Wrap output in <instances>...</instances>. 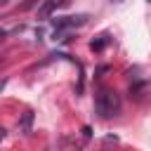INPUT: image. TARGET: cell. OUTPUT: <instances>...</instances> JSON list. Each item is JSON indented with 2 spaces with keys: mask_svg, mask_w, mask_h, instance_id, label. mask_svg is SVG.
<instances>
[{
  "mask_svg": "<svg viewBox=\"0 0 151 151\" xmlns=\"http://www.w3.org/2000/svg\"><path fill=\"white\" fill-rule=\"evenodd\" d=\"M94 109H97V113H99L101 118L116 116V113L120 111V97H118V92L101 87V90L97 92V97H94Z\"/></svg>",
  "mask_w": 151,
  "mask_h": 151,
  "instance_id": "obj_1",
  "label": "cell"
},
{
  "mask_svg": "<svg viewBox=\"0 0 151 151\" xmlns=\"http://www.w3.org/2000/svg\"><path fill=\"white\" fill-rule=\"evenodd\" d=\"M87 21V14H76V17H59V19H54L52 21V26H54V35H59L61 31H66V28H78V26H83Z\"/></svg>",
  "mask_w": 151,
  "mask_h": 151,
  "instance_id": "obj_2",
  "label": "cell"
},
{
  "mask_svg": "<svg viewBox=\"0 0 151 151\" xmlns=\"http://www.w3.org/2000/svg\"><path fill=\"white\" fill-rule=\"evenodd\" d=\"M71 0H42L40 2V7H38V17L40 19H47L52 12H57L59 7H66Z\"/></svg>",
  "mask_w": 151,
  "mask_h": 151,
  "instance_id": "obj_3",
  "label": "cell"
},
{
  "mask_svg": "<svg viewBox=\"0 0 151 151\" xmlns=\"http://www.w3.org/2000/svg\"><path fill=\"white\" fill-rule=\"evenodd\" d=\"M31 123H33V111H26L24 118L19 120V130H21L24 134H28V132H31Z\"/></svg>",
  "mask_w": 151,
  "mask_h": 151,
  "instance_id": "obj_4",
  "label": "cell"
},
{
  "mask_svg": "<svg viewBox=\"0 0 151 151\" xmlns=\"http://www.w3.org/2000/svg\"><path fill=\"white\" fill-rule=\"evenodd\" d=\"M106 42H109V35H99V40H92V45H90V47L99 52V50H101V47H104Z\"/></svg>",
  "mask_w": 151,
  "mask_h": 151,
  "instance_id": "obj_5",
  "label": "cell"
},
{
  "mask_svg": "<svg viewBox=\"0 0 151 151\" xmlns=\"http://www.w3.org/2000/svg\"><path fill=\"white\" fill-rule=\"evenodd\" d=\"M42 0H31V2H26V5H21V9H31V7H35V5H40Z\"/></svg>",
  "mask_w": 151,
  "mask_h": 151,
  "instance_id": "obj_6",
  "label": "cell"
},
{
  "mask_svg": "<svg viewBox=\"0 0 151 151\" xmlns=\"http://www.w3.org/2000/svg\"><path fill=\"white\" fill-rule=\"evenodd\" d=\"M5 134H7V130H5V127H2V125H0V142H2V139H5Z\"/></svg>",
  "mask_w": 151,
  "mask_h": 151,
  "instance_id": "obj_7",
  "label": "cell"
},
{
  "mask_svg": "<svg viewBox=\"0 0 151 151\" xmlns=\"http://www.w3.org/2000/svg\"><path fill=\"white\" fill-rule=\"evenodd\" d=\"M5 35H7V33H5V31H0V42L5 40Z\"/></svg>",
  "mask_w": 151,
  "mask_h": 151,
  "instance_id": "obj_8",
  "label": "cell"
},
{
  "mask_svg": "<svg viewBox=\"0 0 151 151\" xmlns=\"http://www.w3.org/2000/svg\"><path fill=\"white\" fill-rule=\"evenodd\" d=\"M2 5H5V0H0V7H2Z\"/></svg>",
  "mask_w": 151,
  "mask_h": 151,
  "instance_id": "obj_9",
  "label": "cell"
},
{
  "mask_svg": "<svg viewBox=\"0 0 151 151\" xmlns=\"http://www.w3.org/2000/svg\"><path fill=\"white\" fill-rule=\"evenodd\" d=\"M149 2H151V0H149Z\"/></svg>",
  "mask_w": 151,
  "mask_h": 151,
  "instance_id": "obj_10",
  "label": "cell"
}]
</instances>
